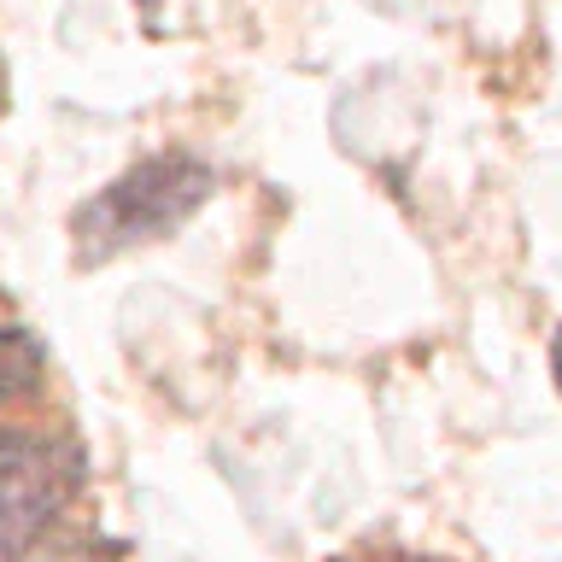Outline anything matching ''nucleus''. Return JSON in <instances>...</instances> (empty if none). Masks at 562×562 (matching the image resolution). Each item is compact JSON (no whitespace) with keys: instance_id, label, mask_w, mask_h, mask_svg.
I'll list each match as a JSON object with an SVG mask.
<instances>
[{"instance_id":"nucleus-1","label":"nucleus","mask_w":562,"mask_h":562,"mask_svg":"<svg viewBox=\"0 0 562 562\" xmlns=\"http://www.w3.org/2000/svg\"><path fill=\"white\" fill-rule=\"evenodd\" d=\"M211 193H217V176H211L205 158H193V153L140 158V165H130L123 176H112L94 200L77 205V217H70L77 263L94 270V263H112L123 252H135V246L170 240Z\"/></svg>"},{"instance_id":"nucleus-2","label":"nucleus","mask_w":562,"mask_h":562,"mask_svg":"<svg viewBox=\"0 0 562 562\" xmlns=\"http://www.w3.org/2000/svg\"><path fill=\"white\" fill-rule=\"evenodd\" d=\"M82 457L53 434H0V557L24 551L77 498Z\"/></svg>"},{"instance_id":"nucleus-3","label":"nucleus","mask_w":562,"mask_h":562,"mask_svg":"<svg viewBox=\"0 0 562 562\" xmlns=\"http://www.w3.org/2000/svg\"><path fill=\"white\" fill-rule=\"evenodd\" d=\"M42 375H47V346L24 323H7L0 328V411L30 398L42 386Z\"/></svg>"},{"instance_id":"nucleus-4","label":"nucleus","mask_w":562,"mask_h":562,"mask_svg":"<svg viewBox=\"0 0 562 562\" xmlns=\"http://www.w3.org/2000/svg\"><path fill=\"white\" fill-rule=\"evenodd\" d=\"M0 562H88V557H77V551H59V557H0Z\"/></svg>"},{"instance_id":"nucleus-5","label":"nucleus","mask_w":562,"mask_h":562,"mask_svg":"<svg viewBox=\"0 0 562 562\" xmlns=\"http://www.w3.org/2000/svg\"><path fill=\"white\" fill-rule=\"evenodd\" d=\"M551 375H557V393H562V328H557V340H551Z\"/></svg>"},{"instance_id":"nucleus-6","label":"nucleus","mask_w":562,"mask_h":562,"mask_svg":"<svg viewBox=\"0 0 562 562\" xmlns=\"http://www.w3.org/2000/svg\"><path fill=\"white\" fill-rule=\"evenodd\" d=\"M158 7H165V0H135V12H147V18H153Z\"/></svg>"}]
</instances>
